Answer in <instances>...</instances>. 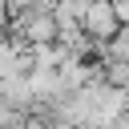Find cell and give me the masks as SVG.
Wrapping results in <instances>:
<instances>
[{
	"label": "cell",
	"mask_w": 129,
	"mask_h": 129,
	"mask_svg": "<svg viewBox=\"0 0 129 129\" xmlns=\"http://www.w3.org/2000/svg\"><path fill=\"white\" fill-rule=\"evenodd\" d=\"M4 36L16 40L20 48L56 44V16H52V8H28V12H16V16H8Z\"/></svg>",
	"instance_id": "obj_1"
},
{
	"label": "cell",
	"mask_w": 129,
	"mask_h": 129,
	"mask_svg": "<svg viewBox=\"0 0 129 129\" xmlns=\"http://www.w3.org/2000/svg\"><path fill=\"white\" fill-rule=\"evenodd\" d=\"M113 4V16H117V24L121 28H129V0H109Z\"/></svg>",
	"instance_id": "obj_3"
},
{
	"label": "cell",
	"mask_w": 129,
	"mask_h": 129,
	"mask_svg": "<svg viewBox=\"0 0 129 129\" xmlns=\"http://www.w3.org/2000/svg\"><path fill=\"white\" fill-rule=\"evenodd\" d=\"M77 24H81V32L89 36V40H97V44H105V40H113L117 36V16H113V4L109 0H89L85 8H81V16H77Z\"/></svg>",
	"instance_id": "obj_2"
}]
</instances>
